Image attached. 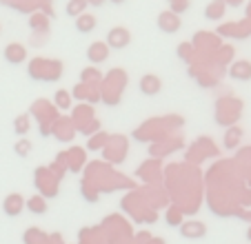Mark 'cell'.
I'll use <instances>...</instances> for the list:
<instances>
[{"label":"cell","instance_id":"cell-4","mask_svg":"<svg viewBox=\"0 0 251 244\" xmlns=\"http://www.w3.org/2000/svg\"><path fill=\"white\" fill-rule=\"evenodd\" d=\"M2 56H5V60L9 62V65H20V62L27 58V51H25L23 45L18 43H11L5 47V51H2Z\"/></svg>","mask_w":251,"mask_h":244},{"label":"cell","instance_id":"cell-6","mask_svg":"<svg viewBox=\"0 0 251 244\" xmlns=\"http://www.w3.org/2000/svg\"><path fill=\"white\" fill-rule=\"evenodd\" d=\"M107 56H109V47H107V43H94L89 49H87V58H89V62H94V65L104 62Z\"/></svg>","mask_w":251,"mask_h":244},{"label":"cell","instance_id":"cell-9","mask_svg":"<svg viewBox=\"0 0 251 244\" xmlns=\"http://www.w3.org/2000/svg\"><path fill=\"white\" fill-rule=\"evenodd\" d=\"M225 7H227V5H225L223 0H213V2H209L207 9H204V18H209V20H218V18H223Z\"/></svg>","mask_w":251,"mask_h":244},{"label":"cell","instance_id":"cell-11","mask_svg":"<svg viewBox=\"0 0 251 244\" xmlns=\"http://www.w3.org/2000/svg\"><path fill=\"white\" fill-rule=\"evenodd\" d=\"M27 209L31 213H36V216H43V213H47V202H45V197H31V200L27 202Z\"/></svg>","mask_w":251,"mask_h":244},{"label":"cell","instance_id":"cell-18","mask_svg":"<svg viewBox=\"0 0 251 244\" xmlns=\"http://www.w3.org/2000/svg\"><path fill=\"white\" fill-rule=\"evenodd\" d=\"M89 78H98V71H96V69H85V71H82V80H85V82H89Z\"/></svg>","mask_w":251,"mask_h":244},{"label":"cell","instance_id":"cell-2","mask_svg":"<svg viewBox=\"0 0 251 244\" xmlns=\"http://www.w3.org/2000/svg\"><path fill=\"white\" fill-rule=\"evenodd\" d=\"M158 27L165 33H176L182 27V23H180V18H178V14H174V11H162V14L158 16Z\"/></svg>","mask_w":251,"mask_h":244},{"label":"cell","instance_id":"cell-20","mask_svg":"<svg viewBox=\"0 0 251 244\" xmlns=\"http://www.w3.org/2000/svg\"><path fill=\"white\" fill-rule=\"evenodd\" d=\"M104 142V136H98L96 140H89V149H98V146H102Z\"/></svg>","mask_w":251,"mask_h":244},{"label":"cell","instance_id":"cell-12","mask_svg":"<svg viewBox=\"0 0 251 244\" xmlns=\"http://www.w3.org/2000/svg\"><path fill=\"white\" fill-rule=\"evenodd\" d=\"M231 75L238 80H247L251 75V67L247 65V62H238V65L231 67Z\"/></svg>","mask_w":251,"mask_h":244},{"label":"cell","instance_id":"cell-1","mask_svg":"<svg viewBox=\"0 0 251 244\" xmlns=\"http://www.w3.org/2000/svg\"><path fill=\"white\" fill-rule=\"evenodd\" d=\"M129 40H131V36L125 27H114L107 33V47L111 49H125L129 45Z\"/></svg>","mask_w":251,"mask_h":244},{"label":"cell","instance_id":"cell-5","mask_svg":"<svg viewBox=\"0 0 251 244\" xmlns=\"http://www.w3.org/2000/svg\"><path fill=\"white\" fill-rule=\"evenodd\" d=\"M160 89H162V82H160V78H158V75L147 73V75H142V78H140V91L145 96H156Z\"/></svg>","mask_w":251,"mask_h":244},{"label":"cell","instance_id":"cell-13","mask_svg":"<svg viewBox=\"0 0 251 244\" xmlns=\"http://www.w3.org/2000/svg\"><path fill=\"white\" fill-rule=\"evenodd\" d=\"M53 98H56V104H58L60 109H67V107H69V91L60 89V91H56V96H53Z\"/></svg>","mask_w":251,"mask_h":244},{"label":"cell","instance_id":"cell-7","mask_svg":"<svg viewBox=\"0 0 251 244\" xmlns=\"http://www.w3.org/2000/svg\"><path fill=\"white\" fill-rule=\"evenodd\" d=\"M96 24H98V20H96V16H91V14H80L76 18V29L80 33H91L96 29Z\"/></svg>","mask_w":251,"mask_h":244},{"label":"cell","instance_id":"cell-17","mask_svg":"<svg viewBox=\"0 0 251 244\" xmlns=\"http://www.w3.org/2000/svg\"><path fill=\"white\" fill-rule=\"evenodd\" d=\"M16 151H18L20 155H27V153H29V142H27V140L18 142V145H16Z\"/></svg>","mask_w":251,"mask_h":244},{"label":"cell","instance_id":"cell-19","mask_svg":"<svg viewBox=\"0 0 251 244\" xmlns=\"http://www.w3.org/2000/svg\"><path fill=\"white\" fill-rule=\"evenodd\" d=\"M31 24H33V29H47V27H45V20L38 18V16H33V18H31Z\"/></svg>","mask_w":251,"mask_h":244},{"label":"cell","instance_id":"cell-3","mask_svg":"<svg viewBox=\"0 0 251 244\" xmlns=\"http://www.w3.org/2000/svg\"><path fill=\"white\" fill-rule=\"evenodd\" d=\"M180 235L187 240H198V238H204L207 235V226L198 220H191V222H185L180 226Z\"/></svg>","mask_w":251,"mask_h":244},{"label":"cell","instance_id":"cell-10","mask_svg":"<svg viewBox=\"0 0 251 244\" xmlns=\"http://www.w3.org/2000/svg\"><path fill=\"white\" fill-rule=\"evenodd\" d=\"M87 0H69L67 2V16H74V18H78L80 14H85L87 9Z\"/></svg>","mask_w":251,"mask_h":244},{"label":"cell","instance_id":"cell-21","mask_svg":"<svg viewBox=\"0 0 251 244\" xmlns=\"http://www.w3.org/2000/svg\"><path fill=\"white\" fill-rule=\"evenodd\" d=\"M87 5H91V7H102L104 0H87Z\"/></svg>","mask_w":251,"mask_h":244},{"label":"cell","instance_id":"cell-8","mask_svg":"<svg viewBox=\"0 0 251 244\" xmlns=\"http://www.w3.org/2000/svg\"><path fill=\"white\" fill-rule=\"evenodd\" d=\"M2 209H5V213H7V216H9V218H14L16 213H18L20 209H23V197H20L18 193H11V195L5 200V204H2Z\"/></svg>","mask_w":251,"mask_h":244},{"label":"cell","instance_id":"cell-16","mask_svg":"<svg viewBox=\"0 0 251 244\" xmlns=\"http://www.w3.org/2000/svg\"><path fill=\"white\" fill-rule=\"evenodd\" d=\"M167 222H169L171 226H176V224H178V222H182V213H180V216H178V209H171V211H169V216H167Z\"/></svg>","mask_w":251,"mask_h":244},{"label":"cell","instance_id":"cell-23","mask_svg":"<svg viewBox=\"0 0 251 244\" xmlns=\"http://www.w3.org/2000/svg\"><path fill=\"white\" fill-rule=\"evenodd\" d=\"M109 2H114V5H123L125 0H109Z\"/></svg>","mask_w":251,"mask_h":244},{"label":"cell","instance_id":"cell-22","mask_svg":"<svg viewBox=\"0 0 251 244\" xmlns=\"http://www.w3.org/2000/svg\"><path fill=\"white\" fill-rule=\"evenodd\" d=\"M223 2H225V5H240L242 0H223Z\"/></svg>","mask_w":251,"mask_h":244},{"label":"cell","instance_id":"cell-14","mask_svg":"<svg viewBox=\"0 0 251 244\" xmlns=\"http://www.w3.org/2000/svg\"><path fill=\"white\" fill-rule=\"evenodd\" d=\"M14 124H16V133H18V136H25V133H27L29 131V120H27V118H18V120H16L14 122Z\"/></svg>","mask_w":251,"mask_h":244},{"label":"cell","instance_id":"cell-15","mask_svg":"<svg viewBox=\"0 0 251 244\" xmlns=\"http://www.w3.org/2000/svg\"><path fill=\"white\" fill-rule=\"evenodd\" d=\"M189 7V0H171V11L174 14H182Z\"/></svg>","mask_w":251,"mask_h":244}]
</instances>
